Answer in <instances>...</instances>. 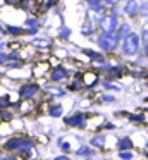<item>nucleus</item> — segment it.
I'll return each mask as SVG.
<instances>
[{"instance_id":"f257e3e1","label":"nucleus","mask_w":148,"mask_h":160,"mask_svg":"<svg viewBox=\"0 0 148 160\" xmlns=\"http://www.w3.org/2000/svg\"><path fill=\"white\" fill-rule=\"evenodd\" d=\"M141 48H143V43H141L140 38V33L138 29L134 33H131L127 38L120 40V47H119V52H117V57H119L122 62H131L134 60L136 57H140Z\"/></svg>"},{"instance_id":"f03ea898","label":"nucleus","mask_w":148,"mask_h":160,"mask_svg":"<svg viewBox=\"0 0 148 160\" xmlns=\"http://www.w3.org/2000/svg\"><path fill=\"white\" fill-rule=\"evenodd\" d=\"M93 45L102 53H105L107 57H115L120 47V38L117 35V31L115 33H98L96 38L93 40Z\"/></svg>"},{"instance_id":"7ed1b4c3","label":"nucleus","mask_w":148,"mask_h":160,"mask_svg":"<svg viewBox=\"0 0 148 160\" xmlns=\"http://www.w3.org/2000/svg\"><path fill=\"white\" fill-rule=\"evenodd\" d=\"M16 97L19 100H33V102H41L43 100V88H41V81L29 79L19 83V86L16 88Z\"/></svg>"},{"instance_id":"20e7f679","label":"nucleus","mask_w":148,"mask_h":160,"mask_svg":"<svg viewBox=\"0 0 148 160\" xmlns=\"http://www.w3.org/2000/svg\"><path fill=\"white\" fill-rule=\"evenodd\" d=\"M55 43H57L55 36L50 35V33H47V31H41L40 35H36V36L28 40V45L33 47L34 52H52Z\"/></svg>"},{"instance_id":"39448f33","label":"nucleus","mask_w":148,"mask_h":160,"mask_svg":"<svg viewBox=\"0 0 148 160\" xmlns=\"http://www.w3.org/2000/svg\"><path fill=\"white\" fill-rule=\"evenodd\" d=\"M89 117H91V114H88V112L76 110L71 112L69 115H64V124L67 128H74V129H86Z\"/></svg>"},{"instance_id":"423d86ee","label":"nucleus","mask_w":148,"mask_h":160,"mask_svg":"<svg viewBox=\"0 0 148 160\" xmlns=\"http://www.w3.org/2000/svg\"><path fill=\"white\" fill-rule=\"evenodd\" d=\"M41 88H43V95H45V97L52 98V100H62V98H67L69 95H71L65 86L48 83L47 79H41Z\"/></svg>"},{"instance_id":"0eeeda50","label":"nucleus","mask_w":148,"mask_h":160,"mask_svg":"<svg viewBox=\"0 0 148 160\" xmlns=\"http://www.w3.org/2000/svg\"><path fill=\"white\" fill-rule=\"evenodd\" d=\"M23 26L26 29V38H33V36L40 35L43 31V22H41L40 14H28L23 21Z\"/></svg>"},{"instance_id":"6e6552de","label":"nucleus","mask_w":148,"mask_h":160,"mask_svg":"<svg viewBox=\"0 0 148 160\" xmlns=\"http://www.w3.org/2000/svg\"><path fill=\"white\" fill-rule=\"evenodd\" d=\"M71 78H72V74L65 69L64 64H59V66H54L50 69V72H48V76H47V81L48 83H54V84H62V86H65Z\"/></svg>"},{"instance_id":"1a4fd4ad","label":"nucleus","mask_w":148,"mask_h":160,"mask_svg":"<svg viewBox=\"0 0 148 160\" xmlns=\"http://www.w3.org/2000/svg\"><path fill=\"white\" fill-rule=\"evenodd\" d=\"M79 76H81V81L83 84H84V90L86 91H91L95 90L96 86H100V79H102V74L98 72V71L91 69V67H84V69L79 72Z\"/></svg>"},{"instance_id":"9d476101","label":"nucleus","mask_w":148,"mask_h":160,"mask_svg":"<svg viewBox=\"0 0 148 160\" xmlns=\"http://www.w3.org/2000/svg\"><path fill=\"white\" fill-rule=\"evenodd\" d=\"M119 24H120L119 19L110 16L109 12H105V14L102 16V19L96 22V28H98V33H115L117 28H119Z\"/></svg>"},{"instance_id":"9b49d317","label":"nucleus","mask_w":148,"mask_h":160,"mask_svg":"<svg viewBox=\"0 0 148 160\" xmlns=\"http://www.w3.org/2000/svg\"><path fill=\"white\" fill-rule=\"evenodd\" d=\"M52 69V64L48 60H33L31 62V71H33V79L41 81L47 79L48 72Z\"/></svg>"},{"instance_id":"f8f14e48","label":"nucleus","mask_w":148,"mask_h":160,"mask_svg":"<svg viewBox=\"0 0 148 160\" xmlns=\"http://www.w3.org/2000/svg\"><path fill=\"white\" fill-rule=\"evenodd\" d=\"M43 103H45V107H47V115L48 117H52V119H60V117H64V114H65V107L60 103V102H57V100H52V102H48V100H43Z\"/></svg>"},{"instance_id":"ddd939ff","label":"nucleus","mask_w":148,"mask_h":160,"mask_svg":"<svg viewBox=\"0 0 148 160\" xmlns=\"http://www.w3.org/2000/svg\"><path fill=\"white\" fill-rule=\"evenodd\" d=\"M122 11H124L126 19L138 21V16H140V0H126L122 4Z\"/></svg>"},{"instance_id":"4468645a","label":"nucleus","mask_w":148,"mask_h":160,"mask_svg":"<svg viewBox=\"0 0 148 160\" xmlns=\"http://www.w3.org/2000/svg\"><path fill=\"white\" fill-rule=\"evenodd\" d=\"M79 35H81L83 38L89 40V42H93V40L96 38V35H98V28H96L95 22L83 19V22L79 24Z\"/></svg>"},{"instance_id":"2eb2a0df","label":"nucleus","mask_w":148,"mask_h":160,"mask_svg":"<svg viewBox=\"0 0 148 160\" xmlns=\"http://www.w3.org/2000/svg\"><path fill=\"white\" fill-rule=\"evenodd\" d=\"M100 88H102V91H109V93H122L124 91V86L119 79H109L105 76H102V79H100Z\"/></svg>"},{"instance_id":"dca6fc26","label":"nucleus","mask_w":148,"mask_h":160,"mask_svg":"<svg viewBox=\"0 0 148 160\" xmlns=\"http://www.w3.org/2000/svg\"><path fill=\"white\" fill-rule=\"evenodd\" d=\"M9 40H24L26 38V29L23 24H3Z\"/></svg>"},{"instance_id":"f3484780","label":"nucleus","mask_w":148,"mask_h":160,"mask_svg":"<svg viewBox=\"0 0 148 160\" xmlns=\"http://www.w3.org/2000/svg\"><path fill=\"white\" fill-rule=\"evenodd\" d=\"M17 9L24 12V14H40V0H19V4L16 5Z\"/></svg>"},{"instance_id":"a211bd4d","label":"nucleus","mask_w":148,"mask_h":160,"mask_svg":"<svg viewBox=\"0 0 148 160\" xmlns=\"http://www.w3.org/2000/svg\"><path fill=\"white\" fill-rule=\"evenodd\" d=\"M138 29L136 26V21H129V19H122L119 24V28H117V35H119L120 40L127 38V36L131 35V33H134Z\"/></svg>"},{"instance_id":"6ab92c4d","label":"nucleus","mask_w":148,"mask_h":160,"mask_svg":"<svg viewBox=\"0 0 148 160\" xmlns=\"http://www.w3.org/2000/svg\"><path fill=\"white\" fill-rule=\"evenodd\" d=\"M72 35H74V31H72L71 26L60 24V26L55 28V35L54 36H55V40L60 42V43H69V42H71V38H72Z\"/></svg>"},{"instance_id":"aec40b11","label":"nucleus","mask_w":148,"mask_h":160,"mask_svg":"<svg viewBox=\"0 0 148 160\" xmlns=\"http://www.w3.org/2000/svg\"><path fill=\"white\" fill-rule=\"evenodd\" d=\"M65 88H67L69 93H83V91H86L84 90V84H83V81H81V76H79V72L74 74V76L69 79V83L65 84Z\"/></svg>"},{"instance_id":"412c9836","label":"nucleus","mask_w":148,"mask_h":160,"mask_svg":"<svg viewBox=\"0 0 148 160\" xmlns=\"http://www.w3.org/2000/svg\"><path fill=\"white\" fill-rule=\"evenodd\" d=\"M107 139H109V136L103 134V132H96V134H93L91 138H89V146H93L95 150H105L107 148Z\"/></svg>"},{"instance_id":"4be33fe9","label":"nucleus","mask_w":148,"mask_h":160,"mask_svg":"<svg viewBox=\"0 0 148 160\" xmlns=\"http://www.w3.org/2000/svg\"><path fill=\"white\" fill-rule=\"evenodd\" d=\"M133 148H134V143H133V138H129V136H119L115 139L117 152H126V150H133Z\"/></svg>"},{"instance_id":"5701e85b","label":"nucleus","mask_w":148,"mask_h":160,"mask_svg":"<svg viewBox=\"0 0 148 160\" xmlns=\"http://www.w3.org/2000/svg\"><path fill=\"white\" fill-rule=\"evenodd\" d=\"M96 153H98V152H96L93 146H89L88 143H86V145H81V146H78V148H76L74 155L76 157H81V158H89V157H95Z\"/></svg>"},{"instance_id":"b1692460","label":"nucleus","mask_w":148,"mask_h":160,"mask_svg":"<svg viewBox=\"0 0 148 160\" xmlns=\"http://www.w3.org/2000/svg\"><path fill=\"white\" fill-rule=\"evenodd\" d=\"M84 9H91V11H98L102 14L107 12V7L103 5V0H81Z\"/></svg>"},{"instance_id":"393cba45","label":"nucleus","mask_w":148,"mask_h":160,"mask_svg":"<svg viewBox=\"0 0 148 160\" xmlns=\"http://www.w3.org/2000/svg\"><path fill=\"white\" fill-rule=\"evenodd\" d=\"M96 102L102 105H114V103H117V97H115V93L102 91V93L96 95Z\"/></svg>"},{"instance_id":"a878e982","label":"nucleus","mask_w":148,"mask_h":160,"mask_svg":"<svg viewBox=\"0 0 148 160\" xmlns=\"http://www.w3.org/2000/svg\"><path fill=\"white\" fill-rule=\"evenodd\" d=\"M16 115H17V110H14L12 107L2 108V110H0V121L5 122V124H10V122L16 119Z\"/></svg>"},{"instance_id":"bb28decb","label":"nucleus","mask_w":148,"mask_h":160,"mask_svg":"<svg viewBox=\"0 0 148 160\" xmlns=\"http://www.w3.org/2000/svg\"><path fill=\"white\" fill-rule=\"evenodd\" d=\"M102 12L98 11H91V9H83V19H86V21H91V22H98L100 19H102Z\"/></svg>"},{"instance_id":"cd10ccee","label":"nucleus","mask_w":148,"mask_h":160,"mask_svg":"<svg viewBox=\"0 0 148 160\" xmlns=\"http://www.w3.org/2000/svg\"><path fill=\"white\" fill-rule=\"evenodd\" d=\"M17 100H19V98L12 100V93H10V91L2 93V95H0V110H2V108H7V107H12Z\"/></svg>"},{"instance_id":"c85d7f7f","label":"nucleus","mask_w":148,"mask_h":160,"mask_svg":"<svg viewBox=\"0 0 148 160\" xmlns=\"http://www.w3.org/2000/svg\"><path fill=\"white\" fill-rule=\"evenodd\" d=\"M148 21V0H140V16L136 22Z\"/></svg>"},{"instance_id":"c756f323","label":"nucleus","mask_w":148,"mask_h":160,"mask_svg":"<svg viewBox=\"0 0 148 160\" xmlns=\"http://www.w3.org/2000/svg\"><path fill=\"white\" fill-rule=\"evenodd\" d=\"M138 33H140L141 43H143V45H146V43H148V21L140 22V26H138Z\"/></svg>"},{"instance_id":"7c9ffc66","label":"nucleus","mask_w":148,"mask_h":160,"mask_svg":"<svg viewBox=\"0 0 148 160\" xmlns=\"http://www.w3.org/2000/svg\"><path fill=\"white\" fill-rule=\"evenodd\" d=\"M107 12H109L110 16H114V18H117L119 21L126 19V16H124V11H122V5H120V4H117V5H114V7H110Z\"/></svg>"},{"instance_id":"2f4dec72","label":"nucleus","mask_w":148,"mask_h":160,"mask_svg":"<svg viewBox=\"0 0 148 160\" xmlns=\"http://www.w3.org/2000/svg\"><path fill=\"white\" fill-rule=\"evenodd\" d=\"M24 66H28V62H24V60H9L5 64V67H3V71H16V69H21Z\"/></svg>"},{"instance_id":"473e14b6","label":"nucleus","mask_w":148,"mask_h":160,"mask_svg":"<svg viewBox=\"0 0 148 160\" xmlns=\"http://www.w3.org/2000/svg\"><path fill=\"white\" fill-rule=\"evenodd\" d=\"M117 158L119 160H134L136 158V153L133 150H126V152H117Z\"/></svg>"},{"instance_id":"72a5a7b5","label":"nucleus","mask_w":148,"mask_h":160,"mask_svg":"<svg viewBox=\"0 0 148 160\" xmlns=\"http://www.w3.org/2000/svg\"><path fill=\"white\" fill-rule=\"evenodd\" d=\"M127 121L131 124H143L145 122V115L143 114H133V115H127Z\"/></svg>"},{"instance_id":"f704fd0d","label":"nucleus","mask_w":148,"mask_h":160,"mask_svg":"<svg viewBox=\"0 0 148 160\" xmlns=\"http://www.w3.org/2000/svg\"><path fill=\"white\" fill-rule=\"evenodd\" d=\"M59 148H60V152H62V153H67V155H69V153L72 152V143H71V141H67V139H64V141H62L60 145H59Z\"/></svg>"},{"instance_id":"c9c22d12","label":"nucleus","mask_w":148,"mask_h":160,"mask_svg":"<svg viewBox=\"0 0 148 160\" xmlns=\"http://www.w3.org/2000/svg\"><path fill=\"white\" fill-rule=\"evenodd\" d=\"M10 60V57H9V50H2L0 52V69H3L5 67V64Z\"/></svg>"},{"instance_id":"e433bc0d","label":"nucleus","mask_w":148,"mask_h":160,"mask_svg":"<svg viewBox=\"0 0 148 160\" xmlns=\"http://www.w3.org/2000/svg\"><path fill=\"white\" fill-rule=\"evenodd\" d=\"M0 160H21L16 153H9V152H0Z\"/></svg>"},{"instance_id":"4c0bfd02","label":"nucleus","mask_w":148,"mask_h":160,"mask_svg":"<svg viewBox=\"0 0 148 160\" xmlns=\"http://www.w3.org/2000/svg\"><path fill=\"white\" fill-rule=\"evenodd\" d=\"M140 55L143 57L145 62H148V43H146V45H143V48H141V53H140Z\"/></svg>"},{"instance_id":"58836bf2","label":"nucleus","mask_w":148,"mask_h":160,"mask_svg":"<svg viewBox=\"0 0 148 160\" xmlns=\"http://www.w3.org/2000/svg\"><path fill=\"white\" fill-rule=\"evenodd\" d=\"M3 5H9V7H16L17 4H19V0H2Z\"/></svg>"},{"instance_id":"ea45409f","label":"nucleus","mask_w":148,"mask_h":160,"mask_svg":"<svg viewBox=\"0 0 148 160\" xmlns=\"http://www.w3.org/2000/svg\"><path fill=\"white\" fill-rule=\"evenodd\" d=\"M103 5H105V7H107V11H109L110 7L117 5V0H103Z\"/></svg>"},{"instance_id":"a19ab883","label":"nucleus","mask_w":148,"mask_h":160,"mask_svg":"<svg viewBox=\"0 0 148 160\" xmlns=\"http://www.w3.org/2000/svg\"><path fill=\"white\" fill-rule=\"evenodd\" d=\"M54 160H72L71 155H67V153H60V155H57Z\"/></svg>"},{"instance_id":"79ce46f5","label":"nucleus","mask_w":148,"mask_h":160,"mask_svg":"<svg viewBox=\"0 0 148 160\" xmlns=\"http://www.w3.org/2000/svg\"><path fill=\"white\" fill-rule=\"evenodd\" d=\"M143 86H145V88H146V90H148V76H146V78H145V79H143Z\"/></svg>"},{"instance_id":"37998d69","label":"nucleus","mask_w":148,"mask_h":160,"mask_svg":"<svg viewBox=\"0 0 148 160\" xmlns=\"http://www.w3.org/2000/svg\"><path fill=\"white\" fill-rule=\"evenodd\" d=\"M2 83H3V71L0 72V84H2Z\"/></svg>"},{"instance_id":"c03bdc74","label":"nucleus","mask_w":148,"mask_h":160,"mask_svg":"<svg viewBox=\"0 0 148 160\" xmlns=\"http://www.w3.org/2000/svg\"><path fill=\"white\" fill-rule=\"evenodd\" d=\"M124 2H126V0H117V4H120V5H122Z\"/></svg>"},{"instance_id":"a18cd8bd","label":"nucleus","mask_w":148,"mask_h":160,"mask_svg":"<svg viewBox=\"0 0 148 160\" xmlns=\"http://www.w3.org/2000/svg\"><path fill=\"white\" fill-rule=\"evenodd\" d=\"M84 160H98V158H95V157H89V158H84Z\"/></svg>"},{"instance_id":"49530a36","label":"nucleus","mask_w":148,"mask_h":160,"mask_svg":"<svg viewBox=\"0 0 148 160\" xmlns=\"http://www.w3.org/2000/svg\"><path fill=\"white\" fill-rule=\"evenodd\" d=\"M145 69H146V72H148V62H146V66H145Z\"/></svg>"},{"instance_id":"de8ad7c7","label":"nucleus","mask_w":148,"mask_h":160,"mask_svg":"<svg viewBox=\"0 0 148 160\" xmlns=\"http://www.w3.org/2000/svg\"><path fill=\"white\" fill-rule=\"evenodd\" d=\"M145 146H146V150H148V141H146V145H145Z\"/></svg>"},{"instance_id":"09e8293b","label":"nucleus","mask_w":148,"mask_h":160,"mask_svg":"<svg viewBox=\"0 0 148 160\" xmlns=\"http://www.w3.org/2000/svg\"><path fill=\"white\" fill-rule=\"evenodd\" d=\"M2 5H3V4H2V0H0V7H2Z\"/></svg>"},{"instance_id":"8fccbe9b","label":"nucleus","mask_w":148,"mask_h":160,"mask_svg":"<svg viewBox=\"0 0 148 160\" xmlns=\"http://www.w3.org/2000/svg\"><path fill=\"white\" fill-rule=\"evenodd\" d=\"M0 124H2V121H0Z\"/></svg>"}]
</instances>
